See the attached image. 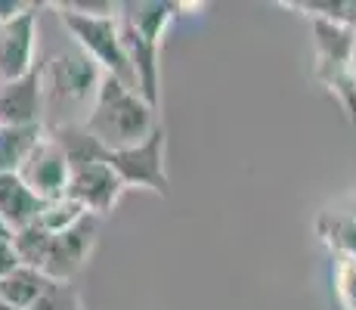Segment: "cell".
Returning <instances> with one entry per match:
<instances>
[{
	"label": "cell",
	"mask_w": 356,
	"mask_h": 310,
	"mask_svg": "<svg viewBox=\"0 0 356 310\" xmlns=\"http://www.w3.org/2000/svg\"><path fill=\"white\" fill-rule=\"evenodd\" d=\"M102 68L87 56L81 47H68L59 50L56 56L44 65V91L47 106H63V109H87L90 112L93 100L102 84Z\"/></svg>",
	"instance_id": "cell-5"
},
{
	"label": "cell",
	"mask_w": 356,
	"mask_h": 310,
	"mask_svg": "<svg viewBox=\"0 0 356 310\" xmlns=\"http://www.w3.org/2000/svg\"><path fill=\"white\" fill-rule=\"evenodd\" d=\"M16 267H22V261H19V254H16V248H13V242L0 245V279L10 277Z\"/></svg>",
	"instance_id": "cell-22"
},
{
	"label": "cell",
	"mask_w": 356,
	"mask_h": 310,
	"mask_svg": "<svg viewBox=\"0 0 356 310\" xmlns=\"http://www.w3.org/2000/svg\"><path fill=\"white\" fill-rule=\"evenodd\" d=\"M127 186L121 183V177L115 174V168L106 158L87 162L72 168V180H68V196L74 202H81L87 208V215L93 217H106L115 211L118 199L124 196Z\"/></svg>",
	"instance_id": "cell-7"
},
{
	"label": "cell",
	"mask_w": 356,
	"mask_h": 310,
	"mask_svg": "<svg viewBox=\"0 0 356 310\" xmlns=\"http://www.w3.org/2000/svg\"><path fill=\"white\" fill-rule=\"evenodd\" d=\"M13 236H16V233H13V226L6 224L3 217H0V245H6V242H13Z\"/></svg>",
	"instance_id": "cell-23"
},
{
	"label": "cell",
	"mask_w": 356,
	"mask_h": 310,
	"mask_svg": "<svg viewBox=\"0 0 356 310\" xmlns=\"http://www.w3.org/2000/svg\"><path fill=\"white\" fill-rule=\"evenodd\" d=\"M25 183L31 186L34 196H40L44 202L68 196V180H72V162H68L65 149L56 143V137L47 130V137L34 146L29 162L19 171Z\"/></svg>",
	"instance_id": "cell-8"
},
{
	"label": "cell",
	"mask_w": 356,
	"mask_h": 310,
	"mask_svg": "<svg viewBox=\"0 0 356 310\" xmlns=\"http://www.w3.org/2000/svg\"><path fill=\"white\" fill-rule=\"evenodd\" d=\"M44 211V199L34 196L31 186L19 174H0V217L13 226V233L31 226Z\"/></svg>",
	"instance_id": "cell-12"
},
{
	"label": "cell",
	"mask_w": 356,
	"mask_h": 310,
	"mask_svg": "<svg viewBox=\"0 0 356 310\" xmlns=\"http://www.w3.org/2000/svg\"><path fill=\"white\" fill-rule=\"evenodd\" d=\"M285 6L300 10L307 19H325L356 29V0H289Z\"/></svg>",
	"instance_id": "cell-18"
},
{
	"label": "cell",
	"mask_w": 356,
	"mask_h": 310,
	"mask_svg": "<svg viewBox=\"0 0 356 310\" xmlns=\"http://www.w3.org/2000/svg\"><path fill=\"white\" fill-rule=\"evenodd\" d=\"M332 286L341 310H356V261L353 258H334Z\"/></svg>",
	"instance_id": "cell-19"
},
{
	"label": "cell",
	"mask_w": 356,
	"mask_h": 310,
	"mask_svg": "<svg viewBox=\"0 0 356 310\" xmlns=\"http://www.w3.org/2000/svg\"><path fill=\"white\" fill-rule=\"evenodd\" d=\"M50 242H53V236L38 224V220L13 236V248H16L19 261H22L25 267H34V270H40V273H44L47 254H50Z\"/></svg>",
	"instance_id": "cell-17"
},
{
	"label": "cell",
	"mask_w": 356,
	"mask_h": 310,
	"mask_svg": "<svg viewBox=\"0 0 356 310\" xmlns=\"http://www.w3.org/2000/svg\"><path fill=\"white\" fill-rule=\"evenodd\" d=\"M319 239L332 248L334 258H353L356 261V202L325 208L316 217Z\"/></svg>",
	"instance_id": "cell-13"
},
{
	"label": "cell",
	"mask_w": 356,
	"mask_h": 310,
	"mask_svg": "<svg viewBox=\"0 0 356 310\" xmlns=\"http://www.w3.org/2000/svg\"><path fill=\"white\" fill-rule=\"evenodd\" d=\"M50 286V279L34 267H16L10 277L0 279V301L10 304L13 310H31L38 304V298L44 295V288Z\"/></svg>",
	"instance_id": "cell-15"
},
{
	"label": "cell",
	"mask_w": 356,
	"mask_h": 310,
	"mask_svg": "<svg viewBox=\"0 0 356 310\" xmlns=\"http://www.w3.org/2000/svg\"><path fill=\"white\" fill-rule=\"evenodd\" d=\"M180 10L183 3H170V0H130L118 10L121 44L134 65L136 91L155 109L161 106V40Z\"/></svg>",
	"instance_id": "cell-1"
},
{
	"label": "cell",
	"mask_w": 356,
	"mask_h": 310,
	"mask_svg": "<svg viewBox=\"0 0 356 310\" xmlns=\"http://www.w3.org/2000/svg\"><path fill=\"white\" fill-rule=\"evenodd\" d=\"M313 40V78L338 100L356 127V29L325 19H307Z\"/></svg>",
	"instance_id": "cell-3"
},
{
	"label": "cell",
	"mask_w": 356,
	"mask_h": 310,
	"mask_svg": "<svg viewBox=\"0 0 356 310\" xmlns=\"http://www.w3.org/2000/svg\"><path fill=\"white\" fill-rule=\"evenodd\" d=\"M84 217H90L84 205L74 202L72 196H63V199H53V202H44V211H40L38 224L44 226L50 236H59V233L78 226Z\"/></svg>",
	"instance_id": "cell-16"
},
{
	"label": "cell",
	"mask_w": 356,
	"mask_h": 310,
	"mask_svg": "<svg viewBox=\"0 0 356 310\" xmlns=\"http://www.w3.org/2000/svg\"><path fill=\"white\" fill-rule=\"evenodd\" d=\"M159 109L149 106L140 91L127 87L124 81L106 75L99 84V93L93 100L90 112L84 115V127L106 153L127 149L143 143L155 127H159Z\"/></svg>",
	"instance_id": "cell-2"
},
{
	"label": "cell",
	"mask_w": 356,
	"mask_h": 310,
	"mask_svg": "<svg viewBox=\"0 0 356 310\" xmlns=\"http://www.w3.org/2000/svg\"><path fill=\"white\" fill-rule=\"evenodd\" d=\"M31 310H84L81 304V295L74 292L72 282H53L44 288V295L38 298V304Z\"/></svg>",
	"instance_id": "cell-20"
},
{
	"label": "cell",
	"mask_w": 356,
	"mask_h": 310,
	"mask_svg": "<svg viewBox=\"0 0 356 310\" xmlns=\"http://www.w3.org/2000/svg\"><path fill=\"white\" fill-rule=\"evenodd\" d=\"M44 3H34L19 19L0 25V84L25 78L38 68L34 50H38V13Z\"/></svg>",
	"instance_id": "cell-9"
},
{
	"label": "cell",
	"mask_w": 356,
	"mask_h": 310,
	"mask_svg": "<svg viewBox=\"0 0 356 310\" xmlns=\"http://www.w3.org/2000/svg\"><path fill=\"white\" fill-rule=\"evenodd\" d=\"M44 65H38L25 78L0 84V124L25 127V124H44Z\"/></svg>",
	"instance_id": "cell-11"
},
{
	"label": "cell",
	"mask_w": 356,
	"mask_h": 310,
	"mask_svg": "<svg viewBox=\"0 0 356 310\" xmlns=\"http://www.w3.org/2000/svg\"><path fill=\"white\" fill-rule=\"evenodd\" d=\"M47 137L44 124H25V127H10L0 124V174H19L29 162L40 140Z\"/></svg>",
	"instance_id": "cell-14"
},
{
	"label": "cell",
	"mask_w": 356,
	"mask_h": 310,
	"mask_svg": "<svg viewBox=\"0 0 356 310\" xmlns=\"http://www.w3.org/2000/svg\"><path fill=\"white\" fill-rule=\"evenodd\" d=\"M99 239V217H84L78 226L53 236L50 254L44 264V277L53 282H72L78 270H84V264L90 261L93 248Z\"/></svg>",
	"instance_id": "cell-10"
},
{
	"label": "cell",
	"mask_w": 356,
	"mask_h": 310,
	"mask_svg": "<svg viewBox=\"0 0 356 310\" xmlns=\"http://www.w3.org/2000/svg\"><path fill=\"white\" fill-rule=\"evenodd\" d=\"M164 143H168V130H164V124H159L136 146L106 153V162L115 168V174L121 177L127 189H149L159 192V196H170L168 168H164Z\"/></svg>",
	"instance_id": "cell-6"
},
{
	"label": "cell",
	"mask_w": 356,
	"mask_h": 310,
	"mask_svg": "<svg viewBox=\"0 0 356 310\" xmlns=\"http://www.w3.org/2000/svg\"><path fill=\"white\" fill-rule=\"evenodd\" d=\"M31 6H34V0H0V25L19 19L25 10H31Z\"/></svg>",
	"instance_id": "cell-21"
},
{
	"label": "cell",
	"mask_w": 356,
	"mask_h": 310,
	"mask_svg": "<svg viewBox=\"0 0 356 310\" xmlns=\"http://www.w3.org/2000/svg\"><path fill=\"white\" fill-rule=\"evenodd\" d=\"M59 10V22L68 31L74 47L87 53L97 65L102 68V75L124 81L127 87L136 91V78H134V65H130L124 44H121V25H118V13L115 16H87L78 13L65 3H53ZM121 10V6H118Z\"/></svg>",
	"instance_id": "cell-4"
}]
</instances>
